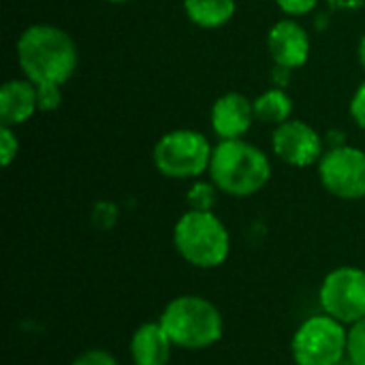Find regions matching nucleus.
Wrapping results in <instances>:
<instances>
[{
    "label": "nucleus",
    "mask_w": 365,
    "mask_h": 365,
    "mask_svg": "<svg viewBox=\"0 0 365 365\" xmlns=\"http://www.w3.org/2000/svg\"><path fill=\"white\" fill-rule=\"evenodd\" d=\"M17 64L32 83H66L79 62L77 45L68 32L51 24L28 26L15 45Z\"/></svg>",
    "instance_id": "1"
},
{
    "label": "nucleus",
    "mask_w": 365,
    "mask_h": 365,
    "mask_svg": "<svg viewBox=\"0 0 365 365\" xmlns=\"http://www.w3.org/2000/svg\"><path fill=\"white\" fill-rule=\"evenodd\" d=\"M210 178L214 186L229 197H252L267 186L272 163L257 145L244 139H227L212 152Z\"/></svg>",
    "instance_id": "2"
},
{
    "label": "nucleus",
    "mask_w": 365,
    "mask_h": 365,
    "mask_svg": "<svg viewBox=\"0 0 365 365\" xmlns=\"http://www.w3.org/2000/svg\"><path fill=\"white\" fill-rule=\"evenodd\" d=\"M173 346L186 351H203L214 346L225 331L220 310L201 295H180L171 299L160 321Z\"/></svg>",
    "instance_id": "3"
},
{
    "label": "nucleus",
    "mask_w": 365,
    "mask_h": 365,
    "mask_svg": "<svg viewBox=\"0 0 365 365\" xmlns=\"http://www.w3.org/2000/svg\"><path fill=\"white\" fill-rule=\"evenodd\" d=\"M173 246L186 263L214 269L229 259L231 235L214 212L188 210L173 227Z\"/></svg>",
    "instance_id": "4"
},
{
    "label": "nucleus",
    "mask_w": 365,
    "mask_h": 365,
    "mask_svg": "<svg viewBox=\"0 0 365 365\" xmlns=\"http://www.w3.org/2000/svg\"><path fill=\"white\" fill-rule=\"evenodd\" d=\"M214 148L207 137L192 128H175L165 133L152 152L154 167L171 180H195L210 171Z\"/></svg>",
    "instance_id": "5"
},
{
    "label": "nucleus",
    "mask_w": 365,
    "mask_h": 365,
    "mask_svg": "<svg viewBox=\"0 0 365 365\" xmlns=\"http://www.w3.org/2000/svg\"><path fill=\"white\" fill-rule=\"evenodd\" d=\"M349 331L329 314L312 317L299 325L291 340V355L297 365H338L346 359Z\"/></svg>",
    "instance_id": "6"
},
{
    "label": "nucleus",
    "mask_w": 365,
    "mask_h": 365,
    "mask_svg": "<svg viewBox=\"0 0 365 365\" xmlns=\"http://www.w3.org/2000/svg\"><path fill=\"white\" fill-rule=\"evenodd\" d=\"M319 302L325 314L342 325H355L365 319V272L359 267H338L321 284Z\"/></svg>",
    "instance_id": "7"
},
{
    "label": "nucleus",
    "mask_w": 365,
    "mask_h": 365,
    "mask_svg": "<svg viewBox=\"0 0 365 365\" xmlns=\"http://www.w3.org/2000/svg\"><path fill=\"white\" fill-rule=\"evenodd\" d=\"M319 180L338 199H365V152L344 143L325 150L319 160Z\"/></svg>",
    "instance_id": "8"
},
{
    "label": "nucleus",
    "mask_w": 365,
    "mask_h": 365,
    "mask_svg": "<svg viewBox=\"0 0 365 365\" xmlns=\"http://www.w3.org/2000/svg\"><path fill=\"white\" fill-rule=\"evenodd\" d=\"M272 148L282 163L297 169L319 165L321 156L325 154L323 137L302 120H289L276 126L272 137Z\"/></svg>",
    "instance_id": "9"
},
{
    "label": "nucleus",
    "mask_w": 365,
    "mask_h": 365,
    "mask_svg": "<svg viewBox=\"0 0 365 365\" xmlns=\"http://www.w3.org/2000/svg\"><path fill=\"white\" fill-rule=\"evenodd\" d=\"M267 51L276 66L287 71L302 68L310 58V36L295 19H280L267 32Z\"/></svg>",
    "instance_id": "10"
},
{
    "label": "nucleus",
    "mask_w": 365,
    "mask_h": 365,
    "mask_svg": "<svg viewBox=\"0 0 365 365\" xmlns=\"http://www.w3.org/2000/svg\"><path fill=\"white\" fill-rule=\"evenodd\" d=\"M212 130L216 133V137H220V141L227 139H242L252 122L257 120L255 115V103L240 92H227L222 96L216 98V103L212 105Z\"/></svg>",
    "instance_id": "11"
},
{
    "label": "nucleus",
    "mask_w": 365,
    "mask_h": 365,
    "mask_svg": "<svg viewBox=\"0 0 365 365\" xmlns=\"http://www.w3.org/2000/svg\"><path fill=\"white\" fill-rule=\"evenodd\" d=\"M38 111L36 83L30 79H9L0 88V124L21 126Z\"/></svg>",
    "instance_id": "12"
},
{
    "label": "nucleus",
    "mask_w": 365,
    "mask_h": 365,
    "mask_svg": "<svg viewBox=\"0 0 365 365\" xmlns=\"http://www.w3.org/2000/svg\"><path fill=\"white\" fill-rule=\"evenodd\" d=\"M173 342L160 323H143L130 338L133 365H169Z\"/></svg>",
    "instance_id": "13"
},
{
    "label": "nucleus",
    "mask_w": 365,
    "mask_h": 365,
    "mask_svg": "<svg viewBox=\"0 0 365 365\" xmlns=\"http://www.w3.org/2000/svg\"><path fill=\"white\" fill-rule=\"evenodd\" d=\"M235 0H184L186 17L199 28H220L235 15Z\"/></svg>",
    "instance_id": "14"
},
{
    "label": "nucleus",
    "mask_w": 365,
    "mask_h": 365,
    "mask_svg": "<svg viewBox=\"0 0 365 365\" xmlns=\"http://www.w3.org/2000/svg\"><path fill=\"white\" fill-rule=\"evenodd\" d=\"M252 103H255V115L263 124L280 126L291 120L293 101L282 88H269L263 94H259Z\"/></svg>",
    "instance_id": "15"
},
{
    "label": "nucleus",
    "mask_w": 365,
    "mask_h": 365,
    "mask_svg": "<svg viewBox=\"0 0 365 365\" xmlns=\"http://www.w3.org/2000/svg\"><path fill=\"white\" fill-rule=\"evenodd\" d=\"M216 186L214 182H197L190 186V190L186 192V201L190 205V210H201V212H212L214 203H216Z\"/></svg>",
    "instance_id": "16"
},
{
    "label": "nucleus",
    "mask_w": 365,
    "mask_h": 365,
    "mask_svg": "<svg viewBox=\"0 0 365 365\" xmlns=\"http://www.w3.org/2000/svg\"><path fill=\"white\" fill-rule=\"evenodd\" d=\"M346 357L355 365H365V319L351 325L349 329Z\"/></svg>",
    "instance_id": "17"
},
{
    "label": "nucleus",
    "mask_w": 365,
    "mask_h": 365,
    "mask_svg": "<svg viewBox=\"0 0 365 365\" xmlns=\"http://www.w3.org/2000/svg\"><path fill=\"white\" fill-rule=\"evenodd\" d=\"M38 111H56L62 103V86L60 83H36Z\"/></svg>",
    "instance_id": "18"
},
{
    "label": "nucleus",
    "mask_w": 365,
    "mask_h": 365,
    "mask_svg": "<svg viewBox=\"0 0 365 365\" xmlns=\"http://www.w3.org/2000/svg\"><path fill=\"white\" fill-rule=\"evenodd\" d=\"M19 154V141L11 126H0V160L2 167H9Z\"/></svg>",
    "instance_id": "19"
},
{
    "label": "nucleus",
    "mask_w": 365,
    "mask_h": 365,
    "mask_svg": "<svg viewBox=\"0 0 365 365\" xmlns=\"http://www.w3.org/2000/svg\"><path fill=\"white\" fill-rule=\"evenodd\" d=\"M71 365H118L115 357L103 349H90L83 351L81 355H77Z\"/></svg>",
    "instance_id": "20"
},
{
    "label": "nucleus",
    "mask_w": 365,
    "mask_h": 365,
    "mask_svg": "<svg viewBox=\"0 0 365 365\" xmlns=\"http://www.w3.org/2000/svg\"><path fill=\"white\" fill-rule=\"evenodd\" d=\"M276 4L289 17H299V15H308L310 11H314L319 0H276Z\"/></svg>",
    "instance_id": "21"
},
{
    "label": "nucleus",
    "mask_w": 365,
    "mask_h": 365,
    "mask_svg": "<svg viewBox=\"0 0 365 365\" xmlns=\"http://www.w3.org/2000/svg\"><path fill=\"white\" fill-rule=\"evenodd\" d=\"M349 111H351L353 122H355L359 128H364L365 130V81H361V86L355 90V94H353V98H351Z\"/></svg>",
    "instance_id": "22"
},
{
    "label": "nucleus",
    "mask_w": 365,
    "mask_h": 365,
    "mask_svg": "<svg viewBox=\"0 0 365 365\" xmlns=\"http://www.w3.org/2000/svg\"><path fill=\"white\" fill-rule=\"evenodd\" d=\"M94 222L101 229H109L115 222V207H113V203H96V207H94Z\"/></svg>",
    "instance_id": "23"
},
{
    "label": "nucleus",
    "mask_w": 365,
    "mask_h": 365,
    "mask_svg": "<svg viewBox=\"0 0 365 365\" xmlns=\"http://www.w3.org/2000/svg\"><path fill=\"white\" fill-rule=\"evenodd\" d=\"M357 56H359V64L364 66V71H365V36H364V38H361V43H359Z\"/></svg>",
    "instance_id": "24"
},
{
    "label": "nucleus",
    "mask_w": 365,
    "mask_h": 365,
    "mask_svg": "<svg viewBox=\"0 0 365 365\" xmlns=\"http://www.w3.org/2000/svg\"><path fill=\"white\" fill-rule=\"evenodd\" d=\"M338 365H355V364H353V361H351V359H349V357H346V359H344V361H342V364H338Z\"/></svg>",
    "instance_id": "25"
},
{
    "label": "nucleus",
    "mask_w": 365,
    "mask_h": 365,
    "mask_svg": "<svg viewBox=\"0 0 365 365\" xmlns=\"http://www.w3.org/2000/svg\"><path fill=\"white\" fill-rule=\"evenodd\" d=\"M107 2H111V4H120V2H128V0H107Z\"/></svg>",
    "instance_id": "26"
}]
</instances>
